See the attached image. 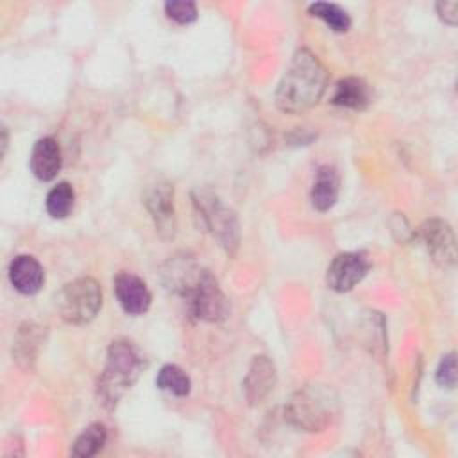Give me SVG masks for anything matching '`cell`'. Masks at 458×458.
I'll return each instance as SVG.
<instances>
[{
    "instance_id": "obj_14",
    "label": "cell",
    "mask_w": 458,
    "mask_h": 458,
    "mask_svg": "<svg viewBox=\"0 0 458 458\" xmlns=\"http://www.w3.org/2000/svg\"><path fill=\"white\" fill-rule=\"evenodd\" d=\"M45 342V327L36 322H25L20 326L13 342V360L25 370L34 367L39 349Z\"/></svg>"
},
{
    "instance_id": "obj_4",
    "label": "cell",
    "mask_w": 458,
    "mask_h": 458,
    "mask_svg": "<svg viewBox=\"0 0 458 458\" xmlns=\"http://www.w3.org/2000/svg\"><path fill=\"white\" fill-rule=\"evenodd\" d=\"M61 318L73 326L91 322L102 306V288L93 277H77L66 283L55 299Z\"/></svg>"
},
{
    "instance_id": "obj_18",
    "label": "cell",
    "mask_w": 458,
    "mask_h": 458,
    "mask_svg": "<svg viewBox=\"0 0 458 458\" xmlns=\"http://www.w3.org/2000/svg\"><path fill=\"white\" fill-rule=\"evenodd\" d=\"M106 438H107V431H106L104 424L93 422L88 428H84V431L75 438L72 454L77 458L95 456L104 447Z\"/></svg>"
},
{
    "instance_id": "obj_19",
    "label": "cell",
    "mask_w": 458,
    "mask_h": 458,
    "mask_svg": "<svg viewBox=\"0 0 458 458\" xmlns=\"http://www.w3.org/2000/svg\"><path fill=\"white\" fill-rule=\"evenodd\" d=\"M156 386L165 392H170L177 397H186L191 390V381L181 367L165 365V367H161V370L156 376Z\"/></svg>"
},
{
    "instance_id": "obj_22",
    "label": "cell",
    "mask_w": 458,
    "mask_h": 458,
    "mask_svg": "<svg viewBox=\"0 0 458 458\" xmlns=\"http://www.w3.org/2000/svg\"><path fill=\"white\" fill-rule=\"evenodd\" d=\"M165 13L179 25H188L197 20V7L188 0H170L165 4Z\"/></svg>"
},
{
    "instance_id": "obj_10",
    "label": "cell",
    "mask_w": 458,
    "mask_h": 458,
    "mask_svg": "<svg viewBox=\"0 0 458 458\" xmlns=\"http://www.w3.org/2000/svg\"><path fill=\"white\" fill-rule=\"evenodd\" d=\"M202 274L204 270L188 254H175L161 267L163 284L170 292L182 297H186L193 290V286L199 283Z\"/></svg>"
},
{
    "instance_id": "obj_12",
    "label": "cell",
    "mask_w": 458,
    "mask_h": 458,
    "mask_svg": "<svg viewBox=\"0 0 458 458\" xmlns=\"http://www.w3.org/2000/svg\"><path fill=\"white\" fill-rule=\"evenodd\" d=\"M114 293L120 306L129 315H143L152 302L147 284L129 272H122L114 277Z\"/></svg>"
},
{
    "instance_id": "obj_17",
    "label": "cell",
    "mask_w": 458,
    "mask_h": 458,
    "mask_svg": "<svg viewBox=\"0 0 458 458\" xmlns=\"http://www.w3.org/2000/svg\"><path fill=\"white\" fill-rule=\"evenodd\" d=\"M331 102L340 107L349 109H365L370 104V89L363 79L345 77L340 79L335 86V93Z\"/></svg>"
},
{
    "instance_id": "obj_5",
    "label": "cell",
    "mask_w": 458,
    "mask_h": 458,
    "mask_svg": "<svg viewBox=\"0 0 458 458\" xmlns=\"http://www.w3.org/2000/svg\"><path fill=\"white\" fill-rule=\"evenodd\" d=\"M195 206L204 227L224 247V250L233 256L240 245V224L234 211L209 193H200L199 199H195Z\"/></svg>"
},
{
    "instance_id": "obj_11",
    "label": "cell",
    "mask_w": 458,
    "mask_h": 458,
    "mask_svg": "<svg viewBox=\"0 0 458 458\" xmlns=\"http://www.w3.org/2000/svg\"><path fill=\"white\" fill-rule=\"evenodd\" d=\"M276 367L268 356H254L243 377V395L249 404H259L274 390Z\"/></svg>"
},
{
    "instance_id": "obj_6",
    "label": "cell",
    "mask_w": 458,
    "mask_h": 458,
    "mask_svg": "<svg viewBox=\"0 0 458 458\" xmlns=\"http://www.w3.org/2000/svg\"><path fill=\"white\" fill-rule=\"evenodd\" d=\"M191 313L204 322H222L229 317L231 306L216 279L204 270L199 283L186 295Z\"/></svg>"
},
{
    "instance_id": "obj_3",
    "label": "cell",
    "mask_w": 458,
    "mask_h": 458,
    "mask_svg": "<svg viewBox=\"0 0 458 458\" xmlns=\"http://www.w3.org/2000/svg\"><path fill=\"white\" fill-rule=\"evenodd\" d=\"M338 415L336 392L322 383H310L292 394L284 406V419L308 433L324 431Z\"/></svg>"
},
{
    "instance_id": "obj_25",
    "label": "cell",
    "mask_w": 458,
    "mask_h": 458,
    "mask_svg": "<svg viewBox=\"0 0 458 458\" xmlns=\"http://www.w3.org/2000/svg\"><path fill=\"white\" fill-rule=\"evenodd\" d=\"M7 150V131L5 127H2V156H5Z\"/></svg>"
},
{
    "instance_id": "obj_24",
    "label": "cell",
    "mask_w": 458,
    "mask_h": 458,
    "mask_svg": "<svg viewBox=\"0 0 458 458\" xmlns=\"http://www.w3.org/2000/svg\"><path fill=\"white\" fill-rule=\"evenodd\" d=\"M437 13L440 16V20L447 25H456L458 21V2L456 0H444V2H437Z\"/></svg>"
},
{
    "instance_id": "obj_15",
    "label": "cell",
    "mask_w": 458,
    "mask_h": 458,
    "mask_svg": "<svg viewBox=\"0 0 458 458\" xmlns=\"http://www.w3.org/2000/svg\"><path fill=\"white\" fill-rule=\"evenodd\" d=\"M30 170L39 181H52L61 170V147L59 143L45 136L34 143L30 154Z\"/></svg>"
},
{
    "instance_id": "obj_2",
    "label": "cell",
    "mask_w": 458,
    "mask_h": 458,
    "mask_svg": "<svg viewBox=\"0 0 458 458\" xmlns=\"http://www.w3.org/2000/svg\"><path fill=\"white\" fill-rule=\"evenodd\" d=\"M143 369L138 347L129 340H116L107 349L106 367L97 383V395L107 410L116 408L123 394L136 383Z\"/></svg>"
},
{
    "instance_id": "obj_7",
    "label": "cell",
    "mask_w": 458,
    "mask_h": 458,
    "mask_svg": "<svg viewBox=\"0 0 458 458\" xmlns=\"http://www.w3.org/2000/svg\"><path fill=\"white\" fill-rule=\"evenodd\" d=\"M419 238L429 258L442 268L456 263V240L451 225L440 218H429L419 227Z\"/></svg>"
},
{
    "instance_id": "obj_13",
    "label": "cell",
    "mask_w": 458,
    "mask_h": 458,
    "mask_svg": "<svg viewBox=\"0 0 458 458\" xmlns=\"http://www.w3.org/2000/svg\"><path fill=\"white\" fill-rule=\"evenodd\" d=\"M9 281L16 292L23 295H34L45 283V272L34 256L20 254L9 265Z\"/></svg>"
},
{
    "instance_id": "obj_8",
    "label": "cell",
    "mask_w": 458,
    "mask_h": 458,
    "mask_svg": "<svg viewBox=\"0 0 458 458\" xmlns=\"http://www.w3.org/2000/svg\"><path fill=\"white\" fill-rule=\"evenodd\" d=\"M369 267V259L361 252L336 254L327 267L326 283L335 292H349L365 277Z\"/></svg>"
},
{
    "instance_id": "obj_16",
    "label": "cell",
    "mask_w": 458,
    "mask_h": 458,
    "mask_svg": "<svg viewBox=\"0 0 458 458\" xmlns=\"http://www.w3.org/2000/svg\"><path fill=\"white\" fill-rule=\"evenodd\" d=\"M340 191V177L333 166H320L313 188H311V204L317 211H327L336 204Z\"/></svg>"
},
{
    "instance_id": "obj_21",
    "label": "cell",
    "mask_w": 458,
    "mask_h": 458,
    "mask_svg": "<svg viewBox=\"0 0 458 458\" xmlns=\"http://www.w3.org/2000/svg\"><path fill=\"white\" fill-rule=\"evenodd\" d=\"M308 13L315 18H320L331 30L345 32L351 27V18L345 9L329 2H315L308 7Z\"/></svg>"
},
{
    "instance_id": "obj_23",
    "label": "cell",
    "mask_w": 458,
    "mask_h": 458,
    "mask_svg": "<svg viewBox=\"0 0 458 458\" xmlns=\"http://www.w3.org/2000/svg\"><path fill=\"white\" fill-rule=\"evenodd\" d=\"M435 379L440 386L454 388V385H456V360H454L453 352L442 356V360L438 363V369H437V374H435Z\"/></svg>"
},
{
    "instance_id": "obj_1",
    "label": "cell",
    "mask_w": 458,
    "mask_h": 458,
    "mask_svg": "<svg viewBox=\"0 0 458 458\" xmlns=\"http://www.w3.org/2000/svg\"><path fill=\"white\" fill-rule=\"evenodd\" d=\"M326 86L324 64L308 48H299L277 84L276 106L286 114H301L322 98Z\"/></svg>"
},
{
    "instance_id": "obj_20",
    "label": "cell",
    "mask_w": 458,
    "mask_h": 458,
    "mask_svg": "<svg viewBox=\"0 0 458 458\" xmlns=\"http://www.w3.org/2000/svg\"><path fill=\"white\" fill-rule=\"evenodd\" d=\"M75 191L68 182H57L47 195L45 208L52 218H66L73 209Z\"/></svg>"
},
{
    "instance_id": "obj_9",
    "label": "cell",
    "mask_w": 458,
    "mask_h": 458,
    "mask_svg": "<svg viewBox=\"0 0 458 458\" xmlns=\"http://www.w3.org/2000/svg\"><path fill=\"white\" fill-rule=\"evenodd\" d=\"M156 231L163 238H172L175 234V206H174V186L166 181H157L152 184L143 199Z\"/></svg>"
}]
</instances>
